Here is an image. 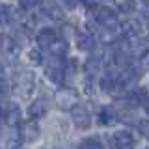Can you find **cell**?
I'll return each mask as SVG.
<instances>
[{"label":"cell","instance_id":"23","mask_svg":"<svg viewBox=\"0 0 149 149\" xmlns=\"http://www.w3.org/2000/svg\"><path fill=\"white\" fill-rule=\"evenodd\" d=\"M112 2L118 6V9L121 13H130L134 9V4H132V0H112Z\"/></svg>","mask_w":149,"mask_h":149},{"label":"cell","instance_id":"22","mask_svg":"<svg viewBox=\"0 0 149 149\" xmlns=\"http://www.w3.org/2000/svg\"><path fill=\"white\" fill-rule=\"evenodd\" d=\"M9 21H11V11L6 4H0V28L2 26H8Z\"/></svg>","mask_w":149,"mask_h":149},{"label":"cell","instance_id":"14","mask_svg":"<svg viewBox=\"0 0 149 149\" xmlns=\"http://www.w3.org/2000/svg\"><path fill=\"white\" fill-rule=\"evenodd\" d=\"M101 67H102V58H101V54H95V56H91V58H88V62L86 65H84V71H86L88 77H95L97 73L101 71Z\"/></svg>","mask_w":149,"mask_h":149},{"label":"cell","instance_id":"4","mask_svg":"<svg viewBox=\"0 0 149 149\" xmlns=\"http://www.w3.org/2000/svg\"><path fill=\"white\" fill-rule=\"evenodd\" d=\"M0 52H2V58L6 60V63H17L19 54H21V49H19V43L13 39L11 36H2L0 39Z\"/></svg>","mask_w":149,"mask_h":149},{"label":"cell","instance_id":"30","mask_svg":"<svg viewBox=\"0 0 149 149\" xmlns=\"http://www.w3.org/2000/svg\"><path fill=\"white\" fill-rule=\"evenodd\" d=\"M0 123H2V110H0Z\"/></svg>","mask_w":149,"mask_h":149},{"label":"cell","instance_id":"21","mask_svg":"<svg viewBox=\"0 0 149 149\" xmlns=\"http://www.w3.org/2000/svg\"><path fill=\"white\" fill-rule=\"evenodd\" d=\"M80 149H104V146H102V142L97 136H93V138L84 140V142L80 143Z\"/></svg>","mask_w":149,"mask_h":149},{"label":"cell","instance_id":"24","mask_svg":"<svg viewBox=\"0 0 149 149\" xmlns=\"http://www.w3.org/2000/svg\"><path fill=\"white\" fill-rule=\"evenodd\" d=\"M30 62H32V65H43V56H41L39 49L30 50Z\"/></svg>","mask_w":149,"mask_h":149},{"label":"cell","instance_id":"2","mask_svg":"<svg viewBox=\"0 0 149 149\" xmlns=\"http://www.w3.org/2000/svg\"><path fill=\"white\" fill-rule=\"evenodd\" d=\"M91 15H93V21H95L101 28H116L119 24L116 11L112 8H108V6H101V4L93 6L91 8Z\"/></svg>","mask_w":149,"mask_h":149},{"label":"cell","instance_id":"26","mask_svg":"<svg viewBox=\"0 0 149 149\" xmlns=\"http://www.w3.org/2000/svg\"><path fill=\"white\" fill-rule=\"evenodd\" d=\"M8 84H6V80H0V101L2 99H6V95H8Z\"/></svg>","mask_w":149,"mask_h":149},{"label":"cell","instance_id":"11","mask_svg":"<svg viewBox=\"0 0 149 149\" xmlns=\"http://www.w3.org/2000/svg\"><path fill=\"white\" fill-rule=\"evenodd\" d=\"M121 36L127 41H134L140 37V26L136 21H123L121 22Z\"/></svg>","mask_w":149,"mask_h":149},{"label":"cell","instance_id":"28","mask_svg":"<svg viewBox=\"0 0 149 149\" xmlns=\"http://www.w3.org/2000/svg\"><path fill=\"white\" fill-rule=\"evenodd\" d=\"M0 80H6V67H4V63H0Z\"/></svg>","mask_w":149,"mask_h":149},{"label":"cell","instance_id":"6","mask_svg":"<svg viewBox=\"0 0 149 149\" xmlns=\"http://www.w3.org/2000/svg\"><path fill=\"white\" fill-rule=\"evenodd\" d=\"M39 125L36 123L34 119H28V121H21V127H19V138L22 142H36L39 138Z\"/></svg>","mask_w":149,"mask_h":149},{"label":"cell","instance_id":"15","mask_svg":"<svg viewBox=\"0 0 149 149\" xmlns=\"http://www.w3.org/2000/svg\"><path fill=\"white\" fill-rule=\"evenodd\" d=\"M77 45L80 50H93L97 45V39L93 37V34H80L77 37Z\"/></svg>","mask_w":149,"mask_h":149},{"label":"cell","instance_id":"16","mask_svg":"<svg viewBox=\"0 0 149 149\" xmlns=\"http://www.w3.org/2000/svg\"><path fill=\"white\" fill-rule=\"evenodd\" d=\"M43 13L49 19H52V21H62V19H63L62 8H60L58 4H54V2H47L45 8H43Z\"/></svg>","mask_w":149,"mask_h":149},{"label":"cell","instance_id":"12","mask_svg":"<svg viewBox=\"0 0 149 149\" xmlns=\"http://www.w3.org/2000/svg\"><path fill=\"white\" fill-rule=\"evenodd\" d=\"M47 110H49V104H47L45 99H36L34 102L30 104V108H28V116H30V119H41L43 116L47 114Z\"/></svg>","mask_w":149,"mask_h":149},{"label":"cell","instance_id":"3","mask_svg":"<svg viewBox=\"0 0 149 149\" xmlns=\"http://www.w3.org/2000/svg\"><path fill=\"white\" fill-rule=\"evenodd\" d=\"M54 102L60 110L65 112H71L74 106L78 104V93L73 88H60L54 95Z\"/></svg>","mask_w":149,"mask_h":149},{"label":"cell","instance_id":"20","mask_svg":"<svg viewBox=\"0 0 149 149\" xmlns=\"http://www.w3.org/2000/svg\"><path fill=\"white\" fill-rule=\"evenodd\" d=\"M99 34H101V41L104 45H112V43H116V39H118L116 28H102Z\"/></svg>","mask_w":149,"mask_h":149},{"label":"cell","instance_id":"29","mask_svg":"<svg viewBox=\"0 0 149 149\" xmlns=\"http://www.w3.org/2000/svg\"><path fill=\"white\" fill-rule=\"evenodd\" d=\"M63 2L67 4V8H74V6H77L78 2H80V0H63Z\"/></svg>","mask_w":149,"mask_h":149},{"label":"cell","instance_id":"9","mask_svg":"<svg viewBox=\"0 0 149 149\" xmlns=\"http://www.w3.org/2000/svg\"><path fill=\"white\" fill-rule=\"evenodd\" d=\"M114 146L116 149H132L134 147V136L129 130H118L114 134Z\"/></svg>","mask_w":149,"mask_h":149},{"label":"cell","instance_id":"10","mask_svg":"<svg viewBox=\"0 0 149 149\" xmlns=\"http://www.w3.org/2000/svg\"><path fill=\"white\" fill-rule=\"evenodd\" d=\"M2 119L6 121L9 127H15L17 123H21V108H19L15 102H9L6 106V110L2 112Z\"/></svg>","mask_w":149,"mask_h":149},{"label":"cell","instance_id":"18","mask_svg":"<svg viewBox=\"0 0 149 149\" xmlns=\"http://www.w3.org/2000/svg\"><path fill=\"white\" fill-rule=\"evenodd\" d=\"M116 82H118V74L106 73L101 78V90L106 91V93H116Z\"/></svg>","mask_w":149,"mask_h":149},{"label":"cell","instance_id":"5","mask_svg":"<svg viewBox=\"0 0 149 149\" xmlns=\"http://www.w3.org/2000/svg\"><path fill=\"white\" fill-rule=\"evenodd\" d=\"M45 74H47V78H50L52 82L60 84L63 80V77H65V63H63V60L50 56V58L47 60V63H45Z\"/></svg>","mask_w":149,"mask_h":149},{"label":"cell","instance_id":"7","mask_svg":"<svg viewBox=\"0 0 149 149\" xmlns=\"http://www.w3.org/2000/svg\"><path fill=\"white\" fill-rule=\"evenodd\" d=\"M71 118H73V123L77 129H88L91 125V116H90V110L82 104H77L74 108L71 110Z\"/></svg>","mask_w":149,"mask_h":149},{"label":"cell","instance_id":"19","mask_svg":"<svg viewBox=\"0 0 149 149\" xmlns=\"http://www.w3.org/2000/svg\"><path fill=\"white\" fill-rule=\"evenodd\" d=\"M22 146V140L19 138L17 132H9L8 138L4 140V149H21Z\"/></svg>","mask_w":149,"mask_h":149},{"label":"cell","instance_id":"13","mask_svg":"<svg viewBox=\"0 0 149 149\" xmlns=\"http://www.w3.org/2000/svg\"><path fill=\"white\" fill-rule=\"evenodd\" d=\"M50 50V56H54V58H62L67 54V41L62 39V37H56V39L52 41V45L49 47Z\"/></svg>","mask_w":149,"mask_h":149},{"label":"cell","instance_id":"1","mask_svg":"<svg viewBox=\"0 0 149 149\" xmlns=\"http://www.w3.org/2000/svg\"><path fill=\"white\" fill-rule=\"evenodd\" d=\"M13 90L21 99H28L36 90V74L30 69H19L13 78Z\"/></svg>","mask_w":149,"mask_h":149},{"label":"cell","instance_id":"17","mask_svg":"<svg viewBox=\"0 0 149 149\" xmlns=\"http://www.w3.org/2000/svg\"><path fill=\"white\" fill-rule=\"evenodd\" d=\"M116 119H118V112L112 108V106L101 108V112H99V123L101 125H112Z\"/></svg>","mask_w":149,"mask_h":149},{"label":"cell","instance_id":"25","mask_svg":"<svg viewBox=\"0 0 149 149\" xmlns=\"http://www.w3.org/2000/svg\"><path fill=\"white\" fill-rule=\"evenodd\" d=\"M19 4H21V8L24 9V11H30V9L37 8L41 4V0H19Z\"/></svg>","mask_w":149,"mask_h":149},{"label":"cell","instance_id":"8","mask_svg":"<svg viewBox=\"0 0 149 149\" xmlns=\"http://www.w3.org/2000/svg\"><path fill=\"white\" fill-rule=\"evenodd\" d=\"M56 37H58V34H56L54 28H41V30L37 32V36H36L37 47H39V49H49Z\"/></svg>","mask_w":149,"mask_h":149},{"label":"cell","instance_id":"27","mask_svg":"<svg viewBox=\"0 0 149 149\" xmlns=\"http://www.w3.org/2000/svg\"><path fill=\"white\" fill-rule=\"evenodd\" d=\"M138 130L142 132V136H147V121H146V119H142V121L138 123Z\"/></svg>","mask_w":149,"mask_h":149}]
</instances>
